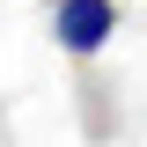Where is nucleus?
Returning a JSON list of instances; mask_svg holds the SVG:
<instances>
[{
  "mask_svg": "<svg viewBox=\"0 0 147 147\" xmlns=\"http://www.w3.org/2000/svg\"><path fill=\"white\" fill-rule=\"evenodd\" d=\"M52 30H59L66 52H103L110 30H118V0H59Z\"/></svg>",
  "mask_w": 147,
  "mask_h": 147,
  "instance_id": "obj_1",
  "label": "nucleus"
}]
</instances>
